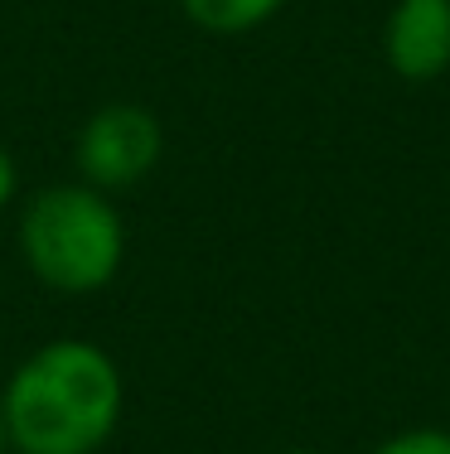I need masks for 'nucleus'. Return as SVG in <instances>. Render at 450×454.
I'll use <instances>...</instances> for the list:
<instances>
[{
	"instance_id": "0eeeda50",
	"label": "nucleus",
	"mask_w": 450,
	"mask_h": 454,
	"mask_svg": "<svg viewBox=\"0 0 450 454\" xmlns=\"http://www.w3.org/2000/svg\"><path fill=\"white\" fill-rule=\"evenodd\" d=\"M15 199V160H10V150L0 145V208Z\"/></svg>"
},
{
	"instance_id": "1a4fd4ad",
	"label": "nucleus",
	"mask_w": 450,
	"mask_h": 454,
	"mask_svg": "<svg viewBox=\"0 0 450 454\" xmlns=\"http://www.w3.org/2000/svg\"><path fill=\"white\" fill-rule=\"evenodd\" d=\"M286 454H320V450H286Z\"/></svg>"
},
{
	"instance_id": "6e6552de",
	"label": "nucleus",
	"mask_w": 450,
	"mask_h": 454,
	"mask_svg": "<svg viewBox=\"0 0 450 454\" xmlns=\"http://www.w3.org/2000/svg\"><path fill=\"white\" fill-rule=\"evenodd\" d=\"M5 440H10V435H5V416H0V454H5Z\"/></svg>"
},
{
	"instance_id": "f03ea898",
	"label": "nucleus",
	"mask_w": 450,
	"mask_h": 454,
	"mask_svg": "<svg viewBox=\"0 0 450 454\" xmlns=\"http://www.w3.org/2000/svg\"><path fill=\"white\" fill-rule=\"evenodd\" d=\"M20 247L25 262L44 286L83 295L116 276L126 252L122 213L107 203L102 189L83 184H53L25 208L20 223Z\"/></svg>"
},
{
	"instance_id": "423d86ee",
	"label": "nucleus",
	"mask_w": 450,
	"mask_h": 454,
	"mask_svg": "<svg viewBox=\"0 0 450 454\" xmlns=\"http://www.w3.org/2000/svg\"><path fill=\"white\" fill-rule=\"evenodd\" d=\"M378 454H450V435L446 430H407V435L388 440Z\"/></svg>"
},
{
	"instance_id": "39448f33",
	"label": "nucleus",
	"mask_w": 450,
	"mask_h": 454,
	"mask_svg": "<svg viewBox=\"0 0 450 454\" xmlns=\"http://www.w3.org/2000/svg\"><path fill=\"white\" fill-rule=\"evenodd\" d=\"M179 5L209 35H242V29H257L266 15H276L281 0H179Z\"/></svg>"
},
{
	"instance_id": "f257e3e1",
	"label": "nucleus",
	"mask_w": 450,
	"mask_h": 454,
	"mask_svg": "<svg viewBox=\"0 0 450 454\" xmlns=\"http://www.w3.org/2000/svg\"><path fill=\"white\" fill-rule=\"evenodd\" d=\"M0 416L20 454H92L122 420V372L98 343H44L10 377Z\"/></svg>"
},
{
	"instance_id": "20e7f679",
	"label": "nucleus",
	"mask_w": 450,
	"mask_h": 454,
	"mask_svg": "<svg viewBox=\"0 0 450 454\" xmlns=\"http://www.w3.org/2000/svg\"><path fill=\"white\" fill-rule=\"evenodd\" d=\"M388 63L407 82H431L450 63V0H398L388 15Z\"/></svg>"
},
{
	"instance_id": "7ed1b4c3",
	"label": "nucleus",
	"mask_w": 450,
	"mask_h": 454,
	"mask_svg": "<svg viewBox=\"0 0 450 454\" xmlns=\"http://www.w3.org/2000/svg\"><path fill=\"white\" fill-rule=\"evenodd\" d=\"M165 131L160 121L136 102H112L88 116L78 136V165L92 189H131L155 169Z\"/></svg>"
}]
</instances>
